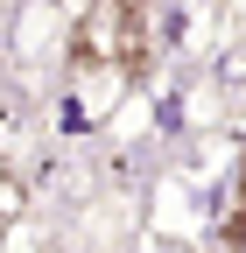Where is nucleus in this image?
Returning a JSON list of instances; mask_svg holds the SVG:
<instances>
[{
    "label": "nucleus",
    "instance_id": "obj_1",
    "mask_svg": "<svg viewBox=\"0 0 246 253\" xmlns=\"http://www.w3.org/2000/svg\"><path fill=\"white\" fill-rule=\"evenodd\" d=\"M148 42L162 56L211 49V0H148Z\"/></svg>",
    "mask_w": 246,
    "mask_h": 253
},
{
    "label": "nucleus",
    "instance_id": "obj_3",
    "mask_svg": "<svg viewBox=\"0 0 246 253\" xmlns=\"http://www.w3.org/2000/svg\"><path fill=\"white\" fill-rule=\"evenodd\" d=\"M232 211H246V162H239V204H232Z\"/></svg>",
    "mask_w": 246,
    "mask_h": 253
},
{
    "label": "nucleus",
    "instance_id": "obj_4",
    "mask_svg": "<svg viewBox=\"0 0 246 253\" xmlns=\"http://www.w3.org/2000/svg\"><path fill=\"white\" fill-rule=\"evenodd\" d=\"M0 218H7V211H0Z\"/></svg>",
    "mask_w": 246,
    "mask_h": 253
},
{
    "label": "nucleus",
    "instance_id": "obj_2",
    "mask_svg": "<svg viewBox=\"0 0 246 253\" xmlns=\"http://www.w3.org/2000/svg\"><path fill=\"white\" fill-rule=\"evenodd\" d=\"M225 246H232V253H246V211H232V218H225Z\"/></svg>",
    "mask_w": 246,
    "mask_h": 253
}]
</instances>
